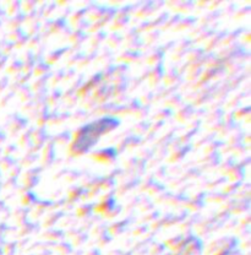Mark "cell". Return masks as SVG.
Returning <instances> with one entry per match:
<instances>
[]
</instances>
